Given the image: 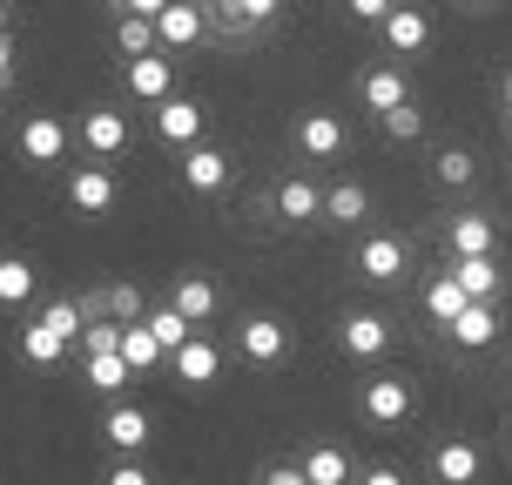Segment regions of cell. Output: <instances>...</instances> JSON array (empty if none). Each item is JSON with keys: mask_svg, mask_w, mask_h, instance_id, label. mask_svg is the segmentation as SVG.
<instances>
[{"mask_svg": "<svg viewBox=\"0 0 512 485\" xmlns=\"http://www.w3.org/2000/svg\"><path fill=\"white\" fill-rule=\"evenodd\" d=\"M115 48H122L128 61H135V54H155V48H162V41H155V21H142V14H128V21L115 27Z\"/></svg>", "mask_w": 512, "mask_h": 485, "instance_id": "obj_30", "label": "cell"}, {"mask_svg": "<svg viewBox=\"0 0 512 485\" xmlns=\"http://www.w3.org/2000/svg\"><path fill=\"white\" fill-rule=\"evenodd\" d=\"M445 277L459 283L472 304H492V297H499V263H492V256H459V263H452Z\"/></svg>", "mask_w": 512, "mask_h": 485, "instance_id": "obj_12", "label": "cell"}, {"mask_svg": "<svg viewBox=\"0 0 512 485\" xmlns=\"http://www.w3.org/2000/svg\"><path fill=\"white\" fill-rule=\"evenodd\" d=\"M169 304H176L189 324H209V317H216V290H209V277H182Z\"/></svg>", "mask_w": 512, "mask_h": 485, "instance_id": "obj_23", "label": "cell"}, {"mask_svg": "<svg viewBox=\"0 0 512 485\" xmlns=\"http://www.w3.org/2000/svg\"><path fill=\"white\" fill-rule=\"evenodd\" d=\"M21 351H27V364H61V351H68V344H61L41 317H34V324L21 331Z\"/></svg>", "mask_w": 512, "mask_h": 485, "instance_id": "obj_29", "label": "cell"}, {"mask_svg": "<svg viewBox=\"0 0 512 485\" xmlns=\"http://www.w3.org/2000/svg\"><path fill=\"white\" fill-rule=\"evenodd\" d=\"M7 68H14V41L0 34V75H7Z\"/></svg>", "mask_w": 512, "mask_h": 485, "instance_id": "obj_41", "label": "cell"}, {"mask_svg": "<svg viewBox=\"0 0 512 485\" xmlns=\"http://www.w3.org/2000/svg\"><path fill=\"white\" fill-rule=\"evenodd\" d=\"M344 7H351V14H358V21H384V14H391V7H398V0H344Z\"/></svg>", "mask_w": 512, "mask_h": 485, "instance_id": "obj_37", "label": "cell"}, {"mask_svg": "<svg viewBox=\"0 0 512 485\" xmlns=\"http://www.w3.org/2000/svg\"><path fill=\"white\" fill-rule=\"evenodd\" d=\"M203 122H209V108L203 102H189V95H169V102H155V135L162 142H203Z\"/></svg>", "mask_w": 512, "mask_h": 485, "instance_id": "obj_1", "label": "cell"}, {"mask_svg": "<svg viewBox=\"0 0 512 485\" xmlns=\"http://www.w3.org/2000/svg\"><path fill=\"white\" fill-rule=\"evenodd\" d=\"M236 344H243V358H250V364H277L283 351H290V331H283L277 317H250V324L236 331Z\"/></svg>", "mask_w": 512, "mask_h": 485, "instance_id": "obj_8", "label": "cell"}, {"mask_svg": "<svg viewBox=\"0 0 512 485\" xmlns=\"http://www.w3.org/2000/svg\"><path fill=\"white\" fill-rule=\"evenodd\" d=\"M68 203H75L81 216H108V209H115V176H108L102 162H95V169H75V182H68Z\"/></svg>", "mask_w": 512, "mask_h": 485, "instance_id": "obj_9", "label": "cell"}, {"mask_svg": "<svg viewBox=\"0 0 512 485\" xmlns=\"http://www.w3.org/2000/svg\"><path fill=\"white\" fill-rule=\"evenodd\" d=\"M27 297H34V263L0 256V304H27Z\"/></svg>", "mask_w": 512, "mask_h": 485, "instance_id": "obj_27", "label": "cell"}, {"mask_svg": "<svg viewBox=\"0 0 512 485\" xmlns=\"http://www.w3.org/2000/svg\"><path fill=\"white\" fill-rule=\"evenodd\" d=\"M364 209H371L364 182H337V189H324V216H331V223H364Z\"/></svg>", "mask_w": 512, "mask_h": 485, "instance_id": "obj_25", "label": "cell"}, {"mask_svg": "<svg viewBox=\"0 0 512 485\" xmlns=\"http://www.w3.org/2000/svg\"><path fill=\"white\" fill-rule=\"evenodd\" d=\"M384 344H391V324H384L378 310H351V317H344V351H351V358H378Z\"/></svg>", "mask_w": 512, "mask_h": 485, "instance_id": "obj_13", "label": "cell"}, {"mask_svg": "<svg viewBox=\"0 0 512 485\" xmlns=\"http://www.w3.org/2000/svg\"><path fill=\"white\" fill-rule=\"evenodd\" d=\"M297 142H304V155H317V162H331V155L344 149V122L317 108V115H304V122H297Z\"/></svg>", "mask_w": 512, "mask_h": 485, "instance_id": "obj_19", "label": "cell"}, {"mask_svg": "<svg viewBox=\"0 0 512 485\" xmlns=\"http://www.w3.org/2000/svg\"><path fill=\"white\" fill-rule=\"evenodd\" d=\"M432 472H438V485H472L479 472H486V452H479L472 438H445L438 459H432Z\"/></svg>", "mask_w": 512, "mask_h": 485, "instance_id": "obj_6", "label": "cell"}, {"mask_svg": "<svg viewBox=\"0 0 512 485\" xmlns=\"http://www.w3.org/2000/svg\"><path fill=\"white\" fill-rule=\"evenodd\" d=\"M452 256H492V223L486 216H452Z\"/></svg>", "mask_w": 512, "mask_h": 485, "instance_id": "obj_26", "label": "cell"}, {"mask_svg": "<svg viewBox=\"0 0 512 485\" xmlns=\"http://www.w3.org/2000/svg\"><path fill=\"white\" fill-rule=\"evenodd\" d=\"M128 378H135V371L122 364V351H102V358H88V384H95L102 398H115V391H122Z\"/></svg>", "mask_w": 512, "mask_h": 485, "instance_id": "obj_28", "label": "cell"}, {"mask_svg": "<svg viewBox=\"0 0 512 485\" xmlns=\"http://www.w3.org/2000/svg\"><path fill=\"white\" fill-rule=\"evenodd\" d=\"M277 216H290V223H310V216H324V189L304 176H290L277 189Z\"/></svg>", "mask_w": 512, "mask_h": 485, "instance_id": "obj_21", "label": "cell"}, {"mask_svg": "<svg viewBox=\"0 0 512 485\" xmlns=\"http://www.w3.org/2000/svg\"><path fill=\"white\" fill-rule=\"evenodd\" d=\"M203 34L209 27H203V7H196V0H169V7L155 14V41H162V48H196Z\"/></svg>", "mask_w": 512, "mask_h": 485, "instance_id": "obj_4", "label": "cell"}, {"mask_svg": "<svg viewBox=\"0 0 512 485\" xmlns=\"http://www.w3.org/2000/svg\"><path fill=\"white\" fill-rule=\"evenodd\" d=\"M41 324H48V331L61 337V344H75V337L88 331V324H81V304H75V297H61V304H48V310H41Z\"/></svg>", "mask_w": 512, "mask_h": 485, "instance_id": "obj_32", "label": "cell"}, {"mask_svg": "<svg viewBox=\"0 0 512 485\" xmlns=\"http://www.w3.org/2000/svg\"><path fill=\"white\" fill-rule=\"evenodd\" d=\"M102 438L115 445V452H128V459L149 452V411H142V405H115L102 418Z\"/></svg>", "mask_w": 512, "mask_h": 485, "instance_id": "obj_7", "label": "cell"}, {"mask_svg": "<svg viewBox=\"0 0 512 485\" xmlns=\"http://www.w3.org/2000/svg\"><path fill=\"white\" fill-rule=\"evenodd\" d=\"M384 48L391 54H418L425 41H432V21H425V7H411V0H398L391 14H384Z\"/></svg>", "mask_w": 512, "mask_h": 485, "instance_id": "obj_2", "label": "cell"}, {"mask_svg": "<svg viewBox=\"0 0 512 485\" xmlns=\"http://www.w3.org/2000/svg\"><path fill=\"white\" fill-rule=\"evenodd\" d=\"M465 304H472V297H465V290H459V283H452V277H438L432 290H425V310H432L438 324H452V317H459Z\"/></svg>", "mask_w": 512, "mask_h": 485, "instance_id": "obj_31", "label": "cell"}, {"mask_svg": "<svg viewBox=\"0 0 512 485\" xmlns=\"http://www.w3.org/2000/svg\"><path fill=\"white\" fill-rule=\"evenodd\" d=\"M465 7H492V0H465Z\"/></svg>", "mask_w": 512, "mask_h": 485, "instance_id": "obj_44", "label": "cell"}, {"mask_svg": "<svg viewBox=\"0 0 512 485\" xmlns=\"http://www.w3.org/2000/svg\"><path fill=\"white\" fill-rule=\"evenodd\" d=\"M358 270L371 283H391L398 270H405V243L398 236H364V250H358Z\"/></svg>", "mask_w": 512, "mask_h": 485, "instance_id": "obj_17", "label": "cell"}, {"mask_svg": "<svg viewBox=\"0 0 512 485\" xmlns=\"http://www.w3.org/2000/svg\"><path fill=\"white\" fill-rule=\"evenodd\" d=\"M472 169H479V162H472L465 149H445V155H438V182H445V189H465V182H472Z\"/></svg>", "mask_w": 512, "mask_h": 485, "instance_id": "obj_35", "label": "cell"}, {"mask_svg": "<svg viewBox=\"0 0 512 485\" xmlns=\"http://www.w3.org/2000/svg\"><path fill=\"white\" fill-rule=\"evenodd\" d=\"M0 34H7V0H0Z\"/></svg>", "mask_w": 512, "mask_h": 485, "instance_id": "obj_42", "label": "cell"}, {"mask_svg": "<svg viewBox=\"0 0 512 485\" xmlns=\"http://www.w3.org/2000/svg\"><path fill=\"white\" fill-rule=\"evenodd\" d=\"M358 485H405V479H398V472H391V465H371V472H364Z\"/></svg>", "mask_w": 512, "mask_h": 485, "instance_id": "obj_39", "label": "cell"}, {"mask_svg": "<svg viewBox=\"0 0 512 485\" xmlns=\"http://www.w3.org/2000/svg\"><path fill=\"white\" fill-rule=\"evenodd\" d=\"M378 122H384V135H391V142H418V135H425V115H418V108H384V115H378Z\"/></svg>", "mask_w": 512, "mask_h": 485, "instance_id": "obj_34", "label": "cell"}, {"mask_svg": "<svg viewBox=\"0 0 512 485\" xmlns=\"http://www.w3.org/2000/svg\"><path fill=\"white\" fill-rule=\"evenodd\" d=\"M142 324H149V331H155V344H162V351H182V344H189V337H196V324H189V317H182L176 304L149 310V317H142Z\"/></svg>", "mask_w": 512, "mask_h": 485, "instance_id": "obj_24", "label": "cell"}, {"mask_svg": "<svg viewBox=\"0 0 512 485\" xmlns=\"http://www.w3.org/2000/svg\"><path fill=\"white\" fill-rule=\"evenodd\" d=\"M499 88H506V102H512V75H506V81H499Z\"/></svg>", "mask_w": 512, "mask_h": 485, "instance_id": "obj_43", "label": "cell"}, {"mask_svg": "<svg viewBox=\"0 0 512 485\" xmlns=\"http://www.w3.org/2000/svg\"><path fill=\"white\" fill-rule=\"evenodd\" d=\"M445 331H452V344H465V351H486L492 337H499V310L492 304H465Z\"/></svg>", "mask_w": 512, "mask_h": 485, "instance_id": "obj_15", "label": "cell"}, {"mask_svg": "<svg viewBox=\"0 0 512 485\" xmlns=\"http://www.w3.org/2000/svg\"><path fill=\"white\" fill-rule=\"evenodd\" d=\"M162 358H169V351L155 344V331H149V324H122V364L135 371V378H149V371H155Z\"/></svg>", "mask_w": 512, "mask_h": 485, "instance_id": "obj_20", "label": "cell"}, {"mask_svg": "<svg viewBox=\"0 0 512 485\" xmlns=\"http://www.w3.org/2000/svg\"><path fill=\"white\" fill-rule=\"evenodd\" d=\"M61 149H68V128L54 122V115H34V122L21 128V155H27V162L48 169V162H61Z\"/></svg>", "mask_w": 512, "mask_h": 485, "instance_id": "obj_14", "label": "cell"}, {"mask_svg": "<svg viewBox=\"0 0 512 485\" xmlns=\"http://www.w3.org/2000/svg\"><path fill=\"white\" fill-rule=\"evenodd\" d=\"M108 485H149V465L122 459V465H115V472H108Z\"/></svg>", "mask_w": 512, "mask_h": 485, "instance_id": "obj_36", "label": "cell"}, {"mask_svg": "<svg viewBox=\"0 0 512 485\" xmlns=\"http://www.w3.org/2000/svg\"><path fill=\"white\" fill-rule=\"evenodd\" d=\"M128 88L155 108V102H169V95H176V75H169V61H162V54H135V61H128Z\"/></svg>", "mask_w": 512, "mask_h": 485, "instance_id": "obj_11", "label": "cell"}, {"mask_svg": "<svg viewBox=\"0 0 512 485\" xmlns=\"http://www.w3.org/2000/svg\"><path fill=\"white\" fill-rule=\"evenodd\" d=\"M0 95H7V75H0Z\"/></svg>", "mask_w": 512, "mask_h": 485, "instance_id": "obj_46", "label": "cell"}, {"mask_svg": "<svg viewBox=\"0 0 512 485\" xmlns=\"http://www.w3.org/2000/svg\"><path fill=\"white\" fill-rule=\"evenodd\" d=\"M162 7H169V0H128V14H142V21H155Z\"/></svg>", "mask_w": 512, "mask_h": 485, "instance_id": "obj_40", "label": "cell"}, {"mask_svg": "<svg viewBox=\"0 0 512 485\" xmlns=\"http://www.w3.org/2000/svg\"><path fill=\"white\" fill-rule=\"evenodd\" d=\"M102 297H108V317H115V324H142V317H149V310H142V290H135V283H108Z\"/></svg>", "mask_w": 512, "mask_h": 485, "instance_id": "obj_33", "label": "cell"}, {"mask_svg": "<svg viewBox=\"0 0 512 485\" xmlns=\"http://www.w3.org/2000/svg\"><path fill=\"white\" fill-rule=\"evenodd\" d=\"M358 95H364V108H371V115L411 102V88H405V75H398V68H371V75H358Z\"/></svg>", "mask_w": 512, "mask_h": 485, "instance_id": "obj_16", "label": "cell"}, {"mask_svg": "<svg viewBox=\"0 0 512 485\" xmlns=\"http://www.w3.org/2000/svg\"><path fill=\"white\" fill-rule=\"evenodd\" d=\"M364 418H371V425H405L411 418V384L405 378H371L364 384Z\"/></svg>", "mask_w": 512, "mask_h": 485, "instance_id": "obj_5", "label": "cell"}, {"mask_svg": "<svg viewBox=\"0 0 512 485\" xmlns=\"http://www.w3.org/2000/svg\"><path fill=\"white\" fill-rule=\"evenodd\" d=\"M81 142H88V155H122L128 149V122L115 115V108H88V115H81Z\"/></svg>", "mask_w": 512, "mask_h": 485, "instance_id": "obj_10", "label": "cell"}, {"mask_svg": "<svg viewBox=\"0 0 512 485\" xmlns=\"http://www.w3.org/2000/svg\"><path fill=\"white\" fill-rule=\"evenodd\" d=\"M263 485H310V479H304V465H270Z\"/></svg>", "mask_w": 512, "mask_h": 485, "instance_id": "obj_38", "label": "cell"}, {"mask_svg": "<svg viewBox=\"0 0 512 485\" xmlns=\"http://www.w3.org/2000/svg\"><path fill=\"white\" fill-rule=\"evenodd\" d=\"M304 479L310 485H351V459L337 445H310L304 452Z\"/></svg>", "mask_w": 512, "mask_h": 485, "instance_id": "obj_22", "label": "cell"}, {"mask_svg": "<svg viewBox=\"0 0 512 485\" xmlns=\"http://www.w3.org/2000/svg\"><path fill=\"white\" fill-rule=\"evenodd\" d=\"M102 7H128V0H102Z\"/></svg>", "mask_w": 512, "mask_h": 485, "instance_id": "obj_45", "label": "cell"}, {"mask_svg": "<svg viewBox=\"0 0 512 485\" xmlns=\"http://www.w3.org/2000/svg\"><path fill=\"white\" fill-rule=\"evenodd\" d=\"M169 364H176L189 384H216V371H223V351H216L209 337H189L182 351H169Z\"/></svg>", "mask_w": 512, "mask_h": 485, "instance_id": "obj_18", "label": "cell"}, {"mask_svg": "<svg viewBox=\"0 0 512 485\" xmlns=\"http://www.w3.org/2000/svg\"><path fill=\"white\" fill-rule=\"evenodd\" d=\"M182 182H189L196 196H216V189L230 182V155L209 149V142H189V149H182Z\"/></svg>", "mask_w": 512, "mask_h": 485, "instance_id": "obj_3", "label": "cell"}]
</instances>
